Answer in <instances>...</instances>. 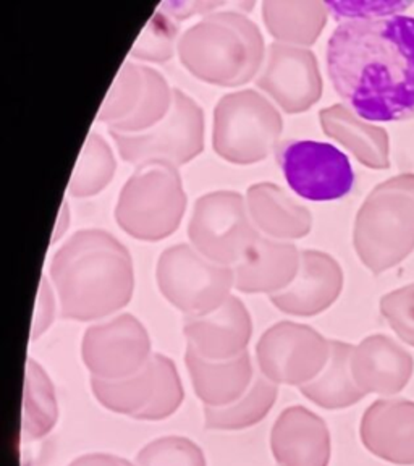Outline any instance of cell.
Masks as SVG:
<instances>
[{"label": "cell", "mask_w": 414, "mask_h": 466, "mask_svg": "<svg viewBox=\"0 0 414 466\" xmlns=\"http://www.w3.org/2000/svg\"><path fill=\"white\" fill-rule=\"evenodd\" d=\"M337 95L368 122L414 118V18L343 22L328 43Z\"/></svg>", "instance_id": "cell-1"}, {"label": "cell", "mask_w": 414, "mask_h": 466, "mask_svg": "<svg viewBox=\"0 0 414 466\" xmlns=\"http://www.w3.org/2000/svg\"><path fill=\"white\" fill-rule=\"evenodd\" d=\"M51 276L64 319H102L124 309L135 290L128 249L101 228L73 233L52 258Z\"/></svg>", "instance_id": "cell-2"}, {"label": "cell", "mask_w": 414, "mask_h": 466, "mask_svg": "<svg viewBox=\"0 0 414 466\" xmlns=\"http://www.w3.org/2000/svg\"><path fill=\"white\" fill-rule=\"evenodd\" d=\"M266 51L257 25L235 10L206 15L177 44L180 62L193 76L222 87L257 78Z\"/></svg>", "instance_id": "cell-3"}, {"label": "cell", "mask_w": 414, "mask_h": 466, "mask_svg": "<svg viewBox=\"0 0 414 466\" xmlns=\"http://www.w3.org/2000/svg\"><path fill=\"white\" fill-rule=\"evenodd\" d=\"M359 259L374 274L392 269L414 251V174L379 183L361 204L353 228Z\"/></svg>", "instance_id": "cell-4"}, {"label": "cell", "mask_w": 414, "mask_h": 466, "mask_svg": "<svg viewBox=\"0 0 414 466\" xmlns=\"http://www.w3.org/2000/svg\"><path fill=\"white\" fill-rule=\"evenodd\" d=\"M187 203L178 167L167 160H147L136 166L120 191L116 224L136 240H166L182 224Z\"/></svg>", "instance_id": "cell-5"}, {"label": "cell", "mask_w": 414, "mask_h": 466, "mask_svg": "<svg viewBox=\"0 0 414 466\" xmlns=\"http://www.w3.org/2000/svg\"><path fill=\"white\" fill-rule=\"evenodd\" d=\"M284 130L276 106L255 89L220 97L214 109L212 146L227 162L249 166L268 159Z\"/></svg>", "instance_id": "cell-6"}, {"label": "cell", "mask_w": 414, "mask_h": 466, "mask_svg": "<svg viewBox=\"0 0 414 466\" xmlns=\"http://www.w3.org/2000/svg\"><path fill=\"white\" fill-rule=\"evenodd\" d=\"M156 280L164 299L187 316L217 309L235 287L233 268L204 258L188 243L167 248L159 256Z\"/></svg>", "instance_id": "cell-7"}, {"label": "cell", "mask_w": 414, "mask_h": 466, "mask_svg": "<svg viewBox=\"0 0 414 466\" xmlns=\"http://www.w3.org/2000/svg\"><path fill=\"white\" fill-rule=\"evenodd\" d=\"M257 232L247 212V198L220 189L197 198L188 224L191 247L211 261L233 268L255 245Z\"/></svg>", "instance_id": "cell-8"}, {"label": "cell", "mask_w": 414, "mask_h": 466, "mask_svg": "<svg viewBox=\"0 0 414 466\" xmlns=\"http://www.w3.org/2000/svg\"><path fill=\"white\" fill-rule=\"evenodd\" d=\"M91 387L102 407L143 421L167 420L185 399L177 366L162 353H153L145 368L130 378H93Z\"/></svg>", "instance_id": "cell-9"}, {"label": "cell", "mask_w": 414, "mask_h": 466, "mask_svg": "<svg viewBox=\"0 0 414 466\" xmlns=\"http://www.w3.org/2000/svg\"><path fill=\"white\" fill-rule=\"evenodd\" d=\"M109 133L125 162L139 166L160 159L180 167L203 153L204 112L188 95L174 89L172 109L156 127L141 133Z\"/></svg>", "instance_id": "cell-10"}, {"label": "cell", "mask_w": 414, "mask_h": 466, "mask_svg": "<svg viewBox=\"0 0 414 466\" xmlns=\"http://www.w3.org/2000/svg\"><path fill=\"white\" fill-rule=\"evenodd\" d=\"M277 159L291 191L313 203L342 199L355 185V172L347 154L330 143L287 141L278 147Z\"/></svg>", "instance_id": "cell-11"}, {"label": "cell", "mask_w": 414, "mask_h": 466, "mask_svg": "<svg viewBox=\"0 0 414 466\" xmlns=\"http://www.w3.org/2000/svg\"><path fill=\"white\" fill-rule=\"evenodd\" d=\"M330 357V340L316 329L277 322L256 345L259 371L274 384L301 387L319 376Z\"/></svg>", "instance_id": "cell-12"}, {"label": "cell", "mask_w": 414, "mask_h": 466, "mask_svg": "<svg viewBox=\"0 0 414 466\" xmlns=\"http://www.w3.org/2000/svg\"><path fill=\"white\" fill-rule=\"evenodd\" d=\"M81 357L93 378H130L153 357L151 339L135 316L120 314L87 328L81 343Z\"/></svg>", "instance_id": "cell-13"}, {"label": "cell", "mask_w": 414, "mask_h": 466, "mask_svg": "<svg viewBox=\"0 0 414 466\" xmlns=\"http://www.w3.org/2000/svg\"><path fill=\"white\" fill-rule=\"evenodd\" d=\"M256 85L285 114L311 109L322 96V75L313 51L288 44H270Z\"/></svg>", "instance_id": "cell-14"}, {"label": "cell", "mask_w": 414, "mask_h": 466, "mask_svg": "<svg viewBox=\"0 0 414 466\" xmlns=\"http://www.w3.org/2000/svg\"><path fill=\"white\" fill-rule=\"evenodd\" d=\"M342 290L343 270L337 259L318 249H305L298 274L287 289L270 295V303L282 313L311 318L334 305Z\"/></svg>", "instance_id": "cell-15"}, {"label": "cell", "mask_w": 414, "mask_h": 466, "mask_svg": "<svg viewBox=\"0 0 414 466\" xmlns=\"http://www.w3.org/2000/svg\"><path fill=\"white\" fill-rule=\"evenodd\" d=\"M183 334L188 345L207 360H232L247 351L253 335V320L247 306L237 297H228L226 303L211 313L187 316Z\"/></svg>", "instance_id": "cell-16"}, {"label": "cell", "mask_w": 414, "mask_h": 466, "mask_svg": "<svg viewBox=\"0 0 414 466\" xmlns=\"http://www.w3.org/2000/svg\"><path fill=\"white\" fill-rule=\"evenodd\" d=\"M351 372L358 387L368 393L392 397L413 378L414 360L403 345L384 334L369 335L353 347Z\"/></svg>", "instance_id": "cell-17"}, {"label": "cell", "mask_w": 414, "mask_h": 466, "mask_svg": "<svg viewBox=\"0 0 414 466\" xmlns=\"http://www.w3.org/2000/svg\"><path fill=\"white\" fill-rule=\"evenodd\" d=\"M361 442L374 457L393 465H414V401L380 399L364 411Z\"/></svg>", "instance_id": "cell-18"}, {"label": "cell", "mask_w": 414, "mask_h": 466, "mask_svg": "<svg viewBox=\"0 0 414 466\" xmlns=\"http://www.w3.org/2000/svg\"><path fill=\"white\" fill-rule=\"evenodd\" d=\"M270 451L278 466H328V424L308 408H287L270 432Z\"/></svg>", "instance_id": "cell-19"}, {"label": "cell", "mask_w": 414, "mask_h": 466, "mask_svg": "<svg viewBox=\"0 0 414 466\" xmlns=\"http://www.w3.org/2000/svg\"><path fill=\"white\" fill-rule=\"evenodd\" d=\"M301 251L291 241L259 235L240 262L233 266L235 289L241 293H278L293 282Z\"/></svg>", "instance_id": "cell-20"}, {"label": "cell", "mask_w": 414, "mask_h": 466, "mask_svg": "<svg viewBox=\"0 0 414 466\" xmlns=\"http://www.w3.org/2000/svg\"><path fill=\"white\" fill-rule=\"evenodd\" d=\"M185 363L191 384L204 407L222 408L241 399L253 384L255 371L249 353L245 351L232 360H207L197 350L187 347Z\"/></svg>", "instance_id": "cell-21"}, {"label": "cell", "mask_w": 414, "mask_h": 466, "mask_svg": "<svg viewBox=\"0 0 414 466\" xmlns=\"http://www.w3.org/2000/svg\"><path fill=\"white\" fill-rule=\"evenodd\" d=\"M247 206L257 232L274 240L305 238L313 228V214L276 183H255L247 188Z\"/></svg>", "instance_id": "cell-22"}, {"label": "cell", "mask_w": 414, "mask_h": 466, "mask_svg": "<svg viewBox=\"0 0 414 466\" xmlns=\"http://www.w3.org/2000/svg\"><path fill=\"white\" fill-rule=\"evenodd\" d=\"M319 122L328 138L342 145L366 167H390V138L386 128L364 120L343 104L320 110Z\"/></svg>", "instance_id": "cell-23"}, {"label": "cell", "mask_w": 414, "mask_h": 466, "mask_svg": "<svg viewBox=\"0 0 414 466\" xmlns=\"http://www.w3.org/2000/svg\"><path fill=\"white\" fill-rule=\"evenodd\" d=\"M351 343L330 340V357L318 378L299 387L308 400L326 410H342L363 400L366 393L358 387L351 372Z\"/></svg>", "instance_id": "cell-24"}, {"label": "cell", "mask_w": 414, "mask_h": 466, "mask_svg": "<svg viewBox=\"0 0 414 466\" xmlns=\"http://www.w3.org/2000/svg\"><path fill=\"white\" fill-rule=\"evenodd\" d=\"M326 2H264L262 18L277 43L309 47L328 25Z\"/></svg>", "instance_id": "cell-25"}, {"label": "cell", "mask_w": 414, "mask_h": 466, "mask_svg": "<svg viewBox=\"0 0 414 466\" xmlns=\"http://www.w3.org/2000/svg\"><path fill=\"white\" fill-rule=\"evenodd\" d=\"M278 387L264 376H255L247 393L222 408L204 407V424L207 430L241 431L261 422L276 405Z\"/></svg>", "instance_id": "cell-26"}, {"label": "cell", "mask_w": 414, "mask_h": 466, "mask_svg": "<svg viewBox=\"0 0 414 466\" xmlns=\"http://www.w3.org/2000/svg\"><path fill=\"white\" fill-rule=\"evenodd\" d=\"M116 156L112 147L99 133H91L73 170L68 193L75 198L99 195L109 187L116 175Z\"/></svg>", "instance_id": "cell-27"}, {"label": "cell", "mask_w": 414, "mask_h": 466, "mask_svg": "<svg viewBox=\"0 0 414 466\" xmlns=\"http://www.w3.org/2000/svg\"><path fill=\"white\" fill-rule=\"evenodd\" d=\"M25 416H23V437L28 441L44 437L51 432L57 421V403L54 387L43 368L28 360L26 386H25Z\"/></svg>", "instance_id": "cell-28"}, {"label": "cell", "mask_w": 414, "mask_h": 466, "mask_svg": "<svg viewBox=\"0 0 414 466\" xmlns=\"http://www.w3.org/2000/svg\"><path fill=\"white\" fill-rule=\"evenodd\" d=\"M143 95L138 107L125 122L110 130L120 133H141L162 122L172 109L174 91L166 78L151 66H141Z\"/></svg>", "instance_id": "cell-29"}, {"label": "cell", "mask_w": 414, "mask_h": 466, "mask_svg": "<svg viewBox=\"0 0 414 466\" xmlns=\"http://www.w3.org/2000/svg\"><path fill=\"white\" fill-rule=\"evenodd\" d=\"M143 95V72L141 66L126 62L116 73V80L110 86L109 93L102 102L97 114V122L106 124L110 128L125 122L136 110Z\"/></svg>", "instance_id": "cell-30"}, {"label": "cell", "mask_w": 414, "mask_h": 466, "mask_svg": "<svg viewBox=\"0 0 414 466\" xmlns=\"http://www.w3.org/2000/svg\"><path fill=\"white\" fill-rule=\"evenodd\" d=\"M178 36V26L170 15L157 10L153 18L146 25L138 41L131 49V57L162 64L174 57L175 44Z\"/></svg>", "instance_id": "cell-31"}, {"label": "cell", "mask_w": 414, "mask_h": 466, "mask_svg": "<svg viewBox=\"0 0 414 466\" xmlns=\"http://www.w3.org/2000/svg\"><path fill=\"white\" fill-rule=\"evenodd\" d=\"M138 466H206L204 453L187 437L167 436L146 445L136 457Z\"/></svg>", "instance_id": "cell-32"}, {"label": "cell", "mask_w": 414, "mask_h": 466, "mask_svg": "<svg viewBox=\"0 0 414 466\" xmlns=\"http://www.w3.org/2000/svg\"><path fill=\"white\" fill-rule=\"evenodd\" d=\"M380 313L401 342L414 349V284L384 295Z\"/></svg>", "instance_id": "cell-33"}, {"label": "cell", "mask_w": 414, "mask_h": 466, "mask_svg": "<svg viewBox=\"0 0 414 466\" xmlns=\"http://www.w3.org/2000/svg\"><path fill=\"white\" fill-rule=\"evenodd\" d=\"M326 5L340 23L389 18L411 7L409 2H326Z\"/></svg>", "instance_id": "cell-34"}, {"label": "cell", "mask_w": 414, "mask_h": 466, "mask_svg": "<svg viewBox=\"0 0 414 466\" xmlns=\"http://www.w3.org/2000/svg\"><path fill=\"white\" fill-rule=\"evenodd\" d=\"M52 320H54V295L47 284V279L43 277L39 295H37L36 314H35V322H33V334H31L33 340L51 326Z\"/></svg>", "instance_id": "cell-35"}, {"label": "cell", "mask_w": 414, "mask_h": 466, "mask_svg": "<svg viewBox=\"0 0 414 466\" xmlns=\"http://www.w3.org/2000/svg\"><path fill=\"white\" fill-rule=\"evenodd\" d=\"M224 7V4H206V2H164L160 10L170 15L174 20H187L193 15L214 14L217 8Z\"/></svg>", "instance_id": "cell-36"}, {"label": "cell", "mask_w": 414, "mask_h": 466, "mask_svg": "<svg viewBox=\"0 0 414 466\" xmlns=\"http://www.w3.org/2000/svg\"><path fill=\"white\" fill-rule=\"evenodd\" d=\"M68 466H133L128 460L120 459L109 453H89L73 460Z\"/></svg>", "instance_id": "cell-37"}, {"label": "cell", "mask_w": 414, "mask_h": 466, "mask_svg": "<svg viewBox=\"0 0 414 466\" xmlns=\"http://www.w3.org/2000/svg\"><path fill=\"white\" fill-rule=\"evenodd\" d=\"M70 220V214H68V204L64 203L62 206V212H60V216H58V224L56 227V232H54V237H52V243H56V241L66 232V228H68V222Z\"/></svg>", "instance_id": "cell-38"}]
</instances>
